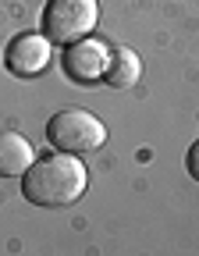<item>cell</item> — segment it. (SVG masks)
I'll use <instances>...</instances> for the list:
<instances>
[{
  "instance_id": "cell-1",
  "label": "cell",
  "mask_w": 199,
  "mask_h": 256,
  "mask_svg": "<svg viewBox=\"0 0 199 256\" xmlns=\"http://www.w3.org/2000/svg\"><path fill=\"white\" fill-rule=\"evenodd\" d=\"M89 188V171L75 153H54V156H36L32 168L22 174V196L32 206L57 210L72 206L82 200V192Z\"/></svg>"
},
{
  "instance_id": "cell-2",
  "label": "cell",
  "mask_w": 199,
  "mask_h": 256,
  "mask_svg": "<svg viewBox=\"0 0 199 256\" xmlns=\"http://www.w3.org/2000/svg\"><path fill=\"white\" fill-rule=\"evenodd\" d=\"M46 142L60 153H75V156H89L96 153L100 146L107 142V128L96 114L89 110H57L50 121H46Z\"/></svg>"
},
{
  "instance_id": "cell-3",
  "label": "cell",
  "mask_w": 199,
  "mask_h": 256,
  "mask_svg": "<svg viewBox=\"0 0 199 256\" xmlns=\"http://www.w3.org/2000/svg\"><path fill=\"white\" fill-rule=\"evenodd\" d=\"M100 22L96 0H46L43 8V36L54 46H68L75 40H86Z\"/></svg>"
},
{
  "instance_id": "cell-4",
  "label": "cell",
  "mask_w": 199,
  "mask_h": 256,
  "mask_svg": "<svg viewBox=\"0 0 199 256\" xmlns=\"http://www.w3.org/2000/svg\"><path fill=\"white\" fill-rule=\"evenodd\" d=\"M50 50H54V43L43 36V32H22V36H14L8 43L4 64H8V72L18 75V78H36L40 72H46Z\"/></svg>"
},
{
  "instance_id": "cell-5",
  "label": "cell",
  "mask_w": 199,
  "mask_h": 256,
  "mask_svg": "<svg viewBox=\"0 0 199 256\" xmlns=\"http://www.w3.org/2000/svg\"><path fill=\"white\" fill-rule=\"evenodd\" d=\"M107 60H110L107 43H100V40L86 36V40H75V43L64 46V54H60V68H64V75H68L72 82H92V78H104Z\"/></svg>"
},
{
  "instance_id": "cell-6",
  "label": "cell",
  "mask_w": 199,
  "mask_h": 256,
  "mask_svg": "<svg viewBox=\"0 0 199 256\" xmlns=\"http://www.w3.org/2000/svg\"><path fill=\"white\" fill-rule=\"evenodd\" d=\"M32 160H36V150L32 142L18 132H0V178H22Z\"/></svg>"
},
{
  "instance_id": "cell-7",
  "label": "cell",
  "mask_w": 199,
  "mask_h": 256,
  "mask_svg": "<svg viewBox=\"0 0 199 256\" xmlns=\"http://www.w3.org/2000/svg\"><path fill=\"white\" fill-rule=\"evenodd\" d=\"M142 75V60L132 46H118L107 60V72H104V82L110 89H132Z\"/></svg>"
},
{
  "instance_id": "cell-8",
  "label": "cell",
  "mask_w": 199,
  "mask_h": 256,
  "mask_svg": "<svg viewBox=\"0 0 199 256\" xmlns=\"http://www.w3.org/2000/svg\"><path fill=\"white\" fill-rule=\"evenodd\" d=\"M185 168H188V174L199 182V139L188 146V156H185Z\"/></svg>"
}]
</instances>
